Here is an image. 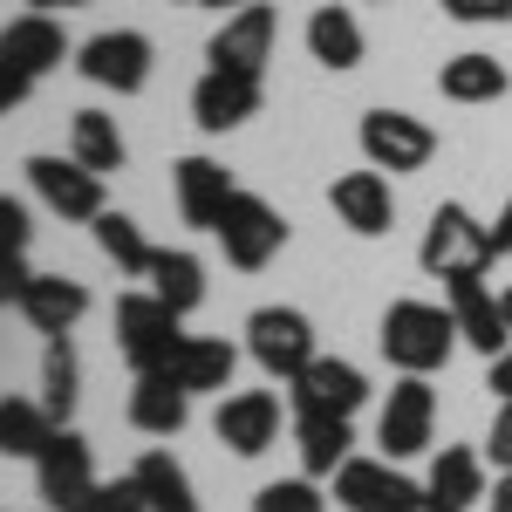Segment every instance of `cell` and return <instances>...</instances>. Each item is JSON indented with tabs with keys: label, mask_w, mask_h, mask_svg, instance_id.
<instances>
[{
	"label": "cell",
	"mask_w": 512,
	"mask_h": 512,
	"mask_svg": "<svg viewBox=\"0 0 512 512\" xmlns=\"http://www.w3.org/2000/svg\"><path fill=\"white\" fill-rule=\"evenodd\" d=\"M376 342L390 355V369H403V376H437L451 362L458 321H451V308H437V301H390Z\"/></svg>",
	"instance_id": "obj_1"
},
{
	"label": "cell",
	"mask_w": 512,
	"mask_h": 512,
	"mask_svg": "<svg viewBox=\"0 0 512 512\" xmlns=\"http://www.w3.org/2000/svg\"><path fill=\"white\" fill-rule=\"evenodd\" d=\"M417 260H424V274L431 280H478L492 267V226H478L465 205H437L431 226H424V246H417Z\"/></svg>",
	"instance_id": "obj_2"
},
{
	"label": "cell",
	"mask_w": 512,
	"mask_h": 512,
	"mask_svg": "<svg viewBox=\"0 0 512 512\" xmlns=\"http://www.w3.org/2000/svg\"><path fill=\"white\" fill-rule=\"evenodd\" d=\"M178 342H185V315L164 308L158 294H123L117 301V349L137 376L164 369V362L178 355Z\"/></svg>",
	"instance_id": "obj_3"
},
{
	"label": "cell",
	"mask_w": 512,
	"mask_h": 512,
	"mask_svg": "<svg viewBox=\"0 0 512 512\" xmlns=\"http://www.w3.org/2000/svg\"><path fill=\"white\" fill-rule=\"evenodd\" d=\"M35 485H41V499H48L55 512H96L103 478H96V458H89V437H76L69 424H62V431L41 444Z\"/></svg>",
	"instance_id": "obj_4"
},
{
	"label": "cell",
	"mask_w": 512,
	"mask_h": 512,
	"mask_svg": "<svg viewBox=\"0 0 512 512\" xmlns=\"http://www.w3.org/2000/svg\"><path fill=\"white\" fill-rule=\"evenodd\" d=\"M212 239L226 246V260H233L239 274H260L280 246H287V219H280L260 192H233V205H226V219H219Z\"/></svg>",
	"instance_id": "obj_5"
},
{
	"label": "cell",
	"mask_w": 512,
	"mask_h": 512,
	"mask_svg": "<svg viewBox=\"0 0 512 512\" xmlns=\"http://www.w3.org/2000/svg\"><path fill=\"white\" fill-rule=\"evenodd\" d=\"M246 355H253L267 376L294 383V376L315 362V328H308L301 308H253V321H246Z\"/></svg>",
	"instance_id": "obj_6"
},
{
	"label": "cell",
	"mask_w": 512,
	"mask_h": 512,
	"mask_svg": "<svg viewBox=\"0 0 512 512\" xmlns=\"http://www.w3.org/2000/svg\"><path fill=\"white\" fill-rule=\"evenodd\" d=\"M355 137H362V158L376 164V171H390V178H403V171H424V164H431V151H437L431 123L410 117V110H369Z\"/></svg>",
	"instance_id": "obj_7"
},
{
	"label": "cell",
	"mask_w": 512,
	"mask_h": 512,
	"mask_svg": "<svg viewBox=\"0 0 512 512\" xmlns=\"http://www.w3.org/2000/svg\"><path fill=\"white\" fill-rule=\"evenodd\" d=\"M287 396H294V417H355L369 403V376L355 362H342V355H315L287 383Z\"/></svg>",
	"instance_id": "obj_8"
},
{
	"label": "cell",
	"mask_w": 512,
	"mask_h": 512,
	"mask_svg": "<svg viewBox=\"0 0 512 512\" xmlns=\"http://www.w3.org/2000/svg\"><path fill=\"white\" fill-rule=\"evenodd\" d=\"M76 69L96 82V89L137 96V89L151 82V41L137 35V28H103V35H89L76 48Z\"/></svg>",
	"instance_id": "obj_9"
},
{
	"label": "cell",
	"mask_w": 512,
	"mask_h": 512,
	"mask_svg": "<svg viewBox=\"0 0 512 512\" xmlns=\"http://www.w3.org/2000/svg\"><path fill=\"white\" fill-rule=\"evenodd\" d=\"M335 499L349 512H424V485L396 472V458H349L335 472Z\"/></svg>",
	"instance_id": "obj_10"
},
{
	"label": "cell",
	"mask_w": 512,
	"mask_h": 512,
	"mask_svg": "<svg viewBox=\"0 0 512 512\" xmlns=\"http://www.w3.org/2000/svg\"><path fill=\"white\" fill-rule=\"evenodd\" d=\"M431 424H437V396H431V376H403L376 417V444L383 458H417L431 444Z\"/></svg>",
	"instance_id": "obj_11"
},
{
	"label": "cell",
	"mask_w": 512,
	"mask_h": 512,
	"mask_svg": "<svg viewBox=\"0 0 512 512\" xmlns=\"http://www.w3.org/2000/svg\"><path fill=\"white\" fill-rule=\"evenodd\" d=\"M212 431H219V444L239 451V458L274 451V444H280V396L274 390H233V396H219Z\"/></svg>",
	"instance_id": "obj_12"
},
{
	"label": "cell",
	"mask_w": 512,
	"mask_h": 512,
	"mask_svg": "<svg viewBox=\"0 0 512 512\" xmlns=\"http://www.w3.org/2000/svg\"><path fill=\"white\" fill-rule=\"evenodd\" d=\"M28 185L48 212H62V219H96L103 212V178L89 171L82 158H28Z\"/></svg>",
	"instance_id": "obj_13"
},
{
	"label": "cell",
	"mask_w": 512,
	"mask_h": 512,
	"mask_svg": "<svg viewBox=\"0 0 512 512\" xmlns=\"http://www.w3.org/2000/svg\"><path fill=\"white\" fill-rule=\"evenodd\" d=\"M451 321H458V342H472L485 362L512 349V321H506V294H492L485 274L478 280H451Z\"/></svg>",
	"instance_id": "obj_14"
},
{
	"label": "cell",
	"mask_w": 512,
	"mask_h": 512,
	"mask_svg": "<svg viewBox=\"0 0 512 512\" xmlns=\"http://www.w3.org/2000/svg\"><path fill=\"white\" fill-rule=\"evenodd\" d=\"M328 205H335V219L349 226L355 239H383L396 226V192L390 178L369 164V171H342L335 185H328Z\"/></svg>",
	"instance_id": "obj_15"
},
{
	"label": "cell",
	"mask_w": 512,
	"mask_h": 512,
	"mask_svg": "<svg viewBox=\"0 0 512 512\" xmlns=\"http://www.w3.org/2000/svg\"><path fill=\"white\" fill-rule=\"evenodd\" d=\"M171 192H178V212H185V226L198 233H219V219H226V205H233V171L219 158H178L171 164Z\"/></svg>",
	"instance_id": "obj_16"
},
{
	"label": "cell",
	"mask_w": 512,
	"mask_h": 512,
	"mask_svg": "<svg viewBox=\"0 0 512 512\" xmlns=\"http://www.w3.org/2000/svg\"><path fill=\"white\" fill-rule=\"evenodd\" d=\"M192 117L198 130H212V137H226L239 123L260 117V76H239V69H205L192 89Z\"/></svg>",
	"instance_id": "obj_17"
},
{
	"label": "cell",
	"mask_w": 512,
	"mask_h": 512,
	"mask_svg": "<svg viewBox=\"0 0 512 512\" xmlns=\"http://www.w3.org/2000/svg\"><path fill=\"white\" fill-rule=\"evenodd\" d=\"M267 55H274V7H267V0L226 14V28L205 41V62H212V69H239V76H260Z\"/></svg>",
	"instance_id": "obj_18"
},
{
	"label": "cell",
	"mask_w": 512,
	"mask_h": 512,
	"mask_svg": "<svg viewBox=\"0 0 512 512\" xmlns=\"http://www.w3.org/2000/svg\"><path fill=\"white\" fill-rule=\"evenodd\" d=\"M233 369H239V349L233 342H219V335H185L178 342V355L164 362V376L178 383V390H192V396H205V390H233Z\"/></svg>",
	"instance_id": "obj_19"
},
{
	"label": "cell",
	"mask_w": 512,
	"mask_h": 512,
	"mask_svg": "<svg viewBox=\"0 0 512 512\" xmlns=\"http://www.w3.org/2000/svg\"><path fill=\"white\" fill-rule=\"evenodd\" d=\"M21 315L35 335H76V321L89 315V287L69 274H35L21 294Z\"/></svg>",
	"instance_id": "obj_20"
},
{
	"label": "cell",
	"mask_w": 512,
	"mask_h": 512,
	"mask_svg": "<svg viewBox=\"0 0 512 512\" xmlns=\"http://www.w3.org/2000/svg\"><path fill=\"white\" fill-rule=\"evenodd\" d=\"M0 55L41 82L48 69H62V62H69V35H62V21H55V14H21V21H7V28H0Z\"/></svg>",
	"instance_id": "obj_21"
},
{
	"label": "cell",
	"mask_w": 512,
	"mask_h": 512,
	"mask_svg": "<svg viewBox=\"0 0 512 512\" xmlns=\"http://www.w3.org/2000/svg\"><path fill=\"white\" fill-rule=\"evenodd\" d=\"M472 499H485V465H478V451L444 444L431 478H424V512H472Z\"/></svg>",
	"instance_id": "obj_22"
},
{
	"label": "cell",
	"mask_w": 512,
	"mask_h": 512,
	"mask_svg": "<svg viewBox=\"0 0 512 512\" xmlns=\"http://www.w3.org/2000/svg\"><path fill=\"white\" fill-rule=\"evenodd\" d=\"M185 417H192V390H178L164 369L137 376V390H130V424H137L144 437H178Z\"/></svg>",
	"instance_id": "obj_23"
},
{
	"label": "cell",
	"mask_w": 512,
	"mask_h": 512,
	"mask_svg": "<svg viewBox=\"0 0 512 512\" xmlns=\"http://www.w3.org/2000/svg\"><path fill=\"white\" fill-rule=\"evenodd\" d=\"M437 89H444V103H499L512 89V76H506V62L499 55H451L444 69H437Z\"/></svg>",
	"instance_id": "obj_24"
},
{
	"label": "cell",
	"mask_w": 512,
	"mask_h": 512,
	"mask_svg": "<svg viewBox=\"0 0 512 512\" xmlns=\"http://www.w3.org/2000/svg\"><path fill=\"white\" fill-rule=\"evenodd\" d=\"M294 444H301V472L308 478H335L349 465V417H294Z\"/></svg>",
	"instance_id": "obj_25"
},
{
	"label": "cell",
	"mask_w": 512,
	"mask_h": 512,
	"mask_svg": "<svg viewBox=\"0 0 512 512\" xmlns=\"http://www.w3.org/2000/svg\"><path fill=\"white\" fill-rule=\"evenodd\" d=\"M308 55H315L321 69H355L362 62V21H355L349 7H315L308 14Z\"/></svg>",
	"instance_id": "obj_26"
},
{
	"label": "cell",
	"mask_w": 512,
	"mask_h": 512,
	"mask_svg": "<svg viewBox=\"0 0 512 512\" xmlns=\"http://www.w3.org/2000/svg\"><path fill=\"white\" fill-rule=\"evenodd\" d=\"M144 280H151V294H158L164 308H178V315H192L198 301H205V267H198V253H185V246H158Z\"/></svg>",
	"instance_id": "obj_27"
},
{
	"label": "cell",
	"mask_w": 512,
	"mask_h": 512,
	"mask_svg": "<svg viewBox=\"0 0 512 512\" xmlns=\"http://www.w3.org/2000/svg\"><path fill=\"white\" fill-rule=\"evenodd\" d=\"M89 233H96L103 260H110L117 274H130V280H144V274H151V253H158V246L137 233V219H130V212H110V205H103V212L89 219Z\"/></svg>",
	"instance_id": "obj_28"
},
{
	"label": "cell",
	"mask_w": 512,
	"mask_h": 512,
	"mask_svg": "<svg viewBox=\"0 0 512 512\" xmlns=\"http://www.w3.org/2000/svg\"><path fill=\"white\" fill-rule=\"evenodd\" d=\"M76 396H82V362H76V342L69 335H48V355H41V410L55 424L76 417Z\"/></svg>",
	"instance_id": "obj_29"
},
{
	"label": "cell",
	"mask_w": 512,
	"mask_h": 512,
	"mask_svg": "<svg viewBox=\"0 0 512 512\" xmlns=\"http://www.w3.org/2000/svg\"><path fill=\"white\" fill-rule=\"evenodd\" d=\"M62 431L35 396H0V458H41V444Z\"/></svg>",
	"instance_id": "obj_30"
},
{
	"label": "cell",
	"mask_w": 512,
	"mask_h": 512,
	"mask_svg": "<svg viewBox=\"0 0 512 512\" xmlns=\"http://www.w3.org/2000/svg\"><path fill=\"white\" fill-rule=\"evenodd\" d=\"M69 158H82L96 178H110V171H123V130L117 117H103V110H76V123H69Z\"/></svg>",
	"instance_id": "obj_31"
},
{
	"label": "cell",
	"mask_w": 512,
	"mask_h": 512,
	"mask_svg": "<svg viewBox=\"0 0 512 512\" xmlns=\"http://www.w3.org/2000/svg\"><path fill=\"white\" fill-rule=\"evenodd\" d=\"M137 485H144V499H151V512H198V492L192 478H185V465L171 458V451H144L137 458Z\"/></svg>",
	"instance_id": "obj_32"
},
{
	"label": "cell",
	"mask_w": 512,
	"mask_h": 512,
	"mask_svg": "<svg viewBox=\"0 0 512 512\" xmlns=\"http://www.w3.org/2000/svg\"><path fill=\"white\" fill-rule=\"evenodd\" d=\"M253 512H328V499L315 492V478H274L253 492Z\"/></svg>",
	"instance_id": "obj_33"
},
{
	"label": "cell",
	"mask_w": 512,
	"mask_h": 512,
	"mask_svg": "<svg viewBox=\"0 0 512 512\" xmlns=\"http://www.w3.org/2000/svg\"><path fill=\"white\" fill-rule=\"evenodd\" d=\"M28 233H35V219H28V205L21 198L0 192V253H28Z\"/></svg>",
	"instance_id": "obj_34"
},
{
	"label": "cell",
	"mask_w": 512,
	"mask_h": 512,
	"mask_svg": "<svg viewBox=\"0 0 512 512\" xmlns=\"http://www.w3.org/2000/svg\"><path fill=\"white\" fill-rule=\"evenodd\" d=\"M451 21H472V28H492V21H512V0H437Z\"/></svg>",
	"instance_id": "obj_35"
},
{
	"label": "cell",
	"mask_w": 512,
	"mask_h": 512,
	"mask_svg": "<svg viewBox=\"0 0 512 512\" xmlns=\"http://www.w3.org/2000/svg\"><path fill=\"white\" fill-rule=\"evenodd\" d=\"M28 280H35V267H28V253H0V308H21Z\"/></svg>",
	"instance_id": "obj_36"
},
{
	"label": "cell",
	"mask_w": 512,
	"mask_h": 512,
	"mask_svg": "<svg viewBox=\"0 0 512 512\" xmlns=\"http://www.w3.org/2000/svg\"><path fill=\"white\" fill-rule=\"evenodd\" d=\"M96 512H151V499H144L137 478H110V485L96 492Z\"/></svg>",
	"instance_id": "obj_37"
},
{
	"label": "cell",
	"mask_w": 512,
	"mask_h": 512,
	"mask_svg": "<svg viewBox=\"0 0 512 512\" xmlns=\"http://www.w3.org/2000/svg\"><path fill=\"white\" fill-rule=\"evenodd\" d=\"M28 96H35V76H28V69H14V62L0 55V117H14Z\"/></svg>",
	"instance_id": "obj_38"
},
{
	"label": "cell",
	"mask_w": 512,
	"mask_h": 512,
	"mask_svg": "<svg viewBox=\"0 0 512 512\" xmlns=\"http://www.w3.org/2000/svg\"><path fill=\"white\" fill-rule=\"evenodd\" d=\"M485 458L512 472V403H499V417H492V437H485Z\"/></svg>",
	"instance_id": "obj_39"
},
{
	"label": "cell",
	"mask_w": 512,
	"mask_h": 512,
	"mask_svg": "<svg viewBox=\"0 0 512 512\" xmlns=\"http://www.w3.org/2000/svg\"><path fill=\"white\" fill-rule=\"evenodd\" d=\"M485 390H492V403H512V349L492 355V376H485Z\"/></svg>",
	"instance_id": "obj_40"
},
{
	"label": "cell",
	"mask_w": 512,
	"mask_h": 512,
	"mask_svg": "<svg viewBox=\"0 0 512 512\" xmlns=\"http://www.w3.org/2000/svg\"><path fill=\"white\" fill-rule=\"evenodd\" d=\"M506 253H512V192L499 205V219H492V260H506Z\"/></svg>",
	"instance_id": "obj_41"
},
{
	"label": "cell",
	"mask_w": 512,
	"mask_h": 512,
	"mask_svg": "<svg viewBox=\"0 0 512 512\" xmlns=\"http://www.w3.org/2000/svg\"><path fill=\"white\" fill-rule=\"evenodd\" d=\"M492 512H512V472H499V492H492Z\"/></svg>",
	"instance_id": "obj_42"
},
{
	"label": "cell",
	"mask_w": 512,
	"mask_h": 512,
	"mask_svg": "<svg viewBox=\"0 0 512 512\" xmlns=\"http://www.w3.org/2000/svg\"><path fill=\"white\" fill-rule=\"evenodd\" d=\"M35 14H55V7H82V0H28Z\"/></svg>",
	"instance_id": "obj_43"
},
{
	"label": "cell",
	"mask_w": 512,
	"mask_h": 512,
	"mask_svg": "<svg viewBox=\"0 0 512 512\" xmlns=\"http://www.w3.org/2000/svg\"><path fill=\"white\" fill-rule=\"evenodd\" d=\"M205 7H226V14H239V7H260V0H205Z\"/></svg>",
	"instance_id": "obj_44"
},
{
	"label": "cell",
	"mask_w": 512,
	"mask_h": 512,
	"mask_svg": "<svg viewBox=\"0 0 512 512\" xmlns=\"http://www.w3.org/2000/svg\"><path fill=\"white\" fill-rule=\"evenodd\" d=\"M506 321H512V287H506Z\"/></svg>",
	"instance_id": "obj_45"
},
{
	"label": "cell",
	"mask_w": 512,
	"mask_h": 512,
	"mask_svg": "<svg viewBox=\"0 0 512 512\" xmlns=\"http://www.w3.org/2000/svg\"><path fill=\"white\" fill-rule=\"evenodd\" d=\"M185 7H205V0H185Z\"/></svg>",
	"instance_id": "obj_46"
},
{
	"label": "cell",
	"mask_w": 512,
	"mask_h": 512,
	"mask_svg": "<svg viewBox=\"0 0 512 512\" xmlns=\"http://www.w3.org/2000/svg\"><path fill=\"white\" fill-rule=\"evenodd\" d=\"M48 512H55V506H48Z\"/></svg>",
	"instance_id": "obj_47"
}]
</instances>
